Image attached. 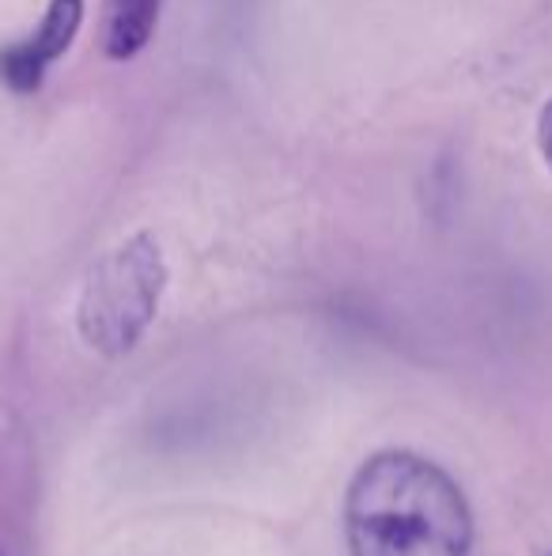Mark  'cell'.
Instances as JSON below:
<instances>
[{"mask_svg": "<svg viewBox=\"0 0 552 556\" xmlns=\"http://www.w3.org/2000/svg\"><path fill=\"white\" fill-rule=\"evenodd\" d=\"M352 556H470L473 511L458 481L413 451H378L345 492Z\"/></svg>", "mask_w": 552, "mask_h": 556, "instance_id": "1", "label": "cell"}, {"mask_svg": "<svg viewBox=\"0 0 552 556\" xmlns=\"http://www.w3.org/2000/svg\"><path fill=\"white\" fill-rule=\"evenodd\" d=\"M163 292H167V262L147 231L129 235L126 242L95 257L84 273L76 300V326L88 349L106 359L129 356L159 315Z\"/></svg>", "mask_w": 552, "mask_h": 556, "instance_id": "2", "label": "cell"}, {"mask_svg": "<svg viewBox=\"0 0 552 556\" xmlns=\"http://www.w3.org/2000/svg\"><path fill=\"white\" fill-rule=\"evenodd\" d=\"M80 23H84V0H50L42 20H38V27L30 30L23 42L0 50V80H4L15 96L38 91L46 73H50L68 53V46L76 42Z\"/></svg>", "mask_w": 552, "mask_h": 556, "instance_id": "3", "label": "cell"}, {"mask_svg": "<svg viewBox=\"0 0 552 556\" xmlns=\"http://www.w3.org/2000/svg\"><path fill=\"white\" fill-rule=\"evenodd\" d=\"M163 0H106L103 50L111 61H129L147 46L159 23Z\"/></svg>", "mask_w": 552, "mask_h": 556, "instance_id": "4", "label": "cell"}, {"mask_svg": "<svg viewBox=\"0 0 552 556\" xmlns=\"http://www.w3.org/2000/svg\"><path fill=\"white\" fill-rule=\"evenodd\" d=\"M538 140H541V155H545L549 170H552V99L541 111V122H538Z\"/></svg>", "mask_w": 552, "mask_h": 556, "instance_id": "5", "label": "cell"}]
</instances>
